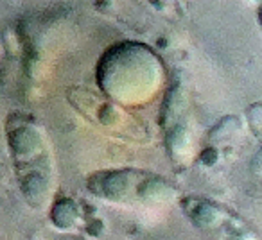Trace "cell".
I'll use <instances>...</instances> for the list:
<instances>
[{
	"instance_id": "cell-1",
	"label": "cell",
	"mask_w": 262,
	"mask_h": 240,
	"mask_svg": "<svg viewBox=\"0 0 262 240\" xmlns=\"http://www.w3.org/2000/svg\"><path fill=\"white\" fill-rule=\"evenodd\" d=\"M258 20H260V26H262V8H260V11H258Z\"/></svg>"
},
{
	"instance_id": "cell-2",
	"label": "cell",
	"mask_w": 262,
	"mask_h": 240,
	"mask_svg": "<svg viewBox=\"0 0 262 240\" xmlns=\"http://www.w3.org/2000/svg\"><path fill=\"white\" fill-rule=\"evenodd\" d=\"M260 161H262V160H260Z\"/></svg>"
}]
</instances>
